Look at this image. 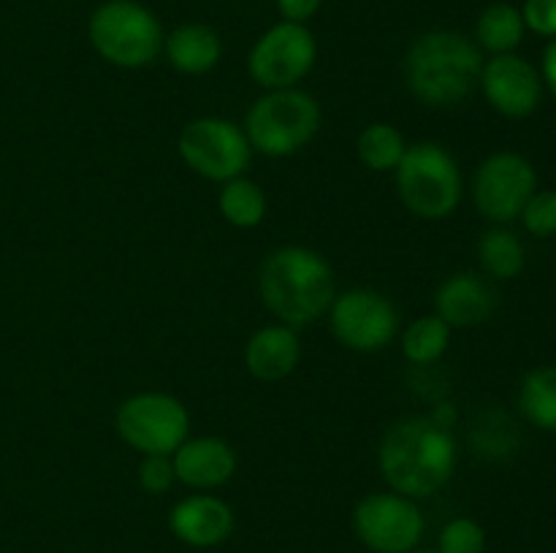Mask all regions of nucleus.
<instances>
[{"mask_svg": "<svg viewBox=\"0 0 556 553\" xmlns=\"http://www.w3.org/2000/svg\"><path fill=\"white\" fill-rule=\"evenodd\" d=\"M378 466L391 491L410 499L438 493L456 470V439L432 417H405L383 434Z\"/></svg>", "mask_w": 556, "mask_h": 553, "instance_id": "1", "label": "nucleus"}, {"mask_svg": "<svg viewBox=\"0 0 556 553\" xmlns=\"http://www.w3.org/2000/svg\"><path fill=\"white\" fill-rule=\"evenodd\" d=\"M258 293L277 320L299 329L329 312L337 296L334 271L315 249L286 244L261 260Z\"/></svg>", "mask_w": 556, "mask_h": 553, "instance_id": "2", "label": "nucleus"}, {"mask_svg": "<svg viewBox=\"0 0 556 553\" xmlns=\"http://www.w3.org/2000/svg\"><path fill=\"white\" fill-rule=\"evenodd\" d=\"M483 54L472 38L456 30H429L410 43L405 81L424 106L451 108L481 85Z\"/></svg>", "mask_w": 556, "mask_h": 553, "instance_id": "3", "label": "nucleus"}, {"mask_svg": "<svg viewBox=\"0 0 556 553\" xmlns=\"http://www.w3.org/2000/svg\"><path fill=\"white\" fill-rule=\"evenodd\" d=\"M396 173V193L407 211L421 220H445L462 201V171L445 146L438 141H418L407 146Z\"/></svg>", "mask_w": 556, "mask_h": 553, "instance_id": "4", "label": "nucleus"}, {"mask_svg": "<svg viewBox=\"0 0 556 553\" xmlns=\"http://www.w3.org/2000/svg\"><path fill=\"white\" fill-rule=\"evenodd\" d=\"M320 130V103L299 87L269 90L244 117L250 146L266 157H291Z\"/></svg>", "mask_w": 556, "mask_h": 553, "instance_id": "5", "label": "nucleus"}, {"mask_svg": "<svg viewBox=\"0 0 556 553\" xmlns=\"http://www.w3.org/2000/svg\"><path fill=\"white\" fill-rule=\"evenodd\" d=\"M92 49L117 68H144L163 52V27L139 0H106L87 25Z\"/></svg>", "mask_w": 556, "mask_h": 553, "instance_id": "6", "label": "nucleus"}, {"mask_svg": "<svg viewBox=\"0 0 556 553\" xmlns=\"http://www.w3.org/2000/svg\"><path fill=\"white\" fill-rule=\"evenodd\" d=\"M119 439L141 455H172L190 434V412L177 396L147 390L119 404L114 417Z\"/></svg>", "mask_w": 556, "mask_h": 553, "instance_id": "7", "label": "nucleus"}, {"mask_svg": "<svg viewBox=\"0 0 556 553\" xmlns=\"http://www.w3.org/2000/svg\"><path fill=\"white\" fill-rule=\"evenodd\" d=\"M177 150L190 171L220 184L242 177L253 157L244 130L226 117H199L188 123L179 133Z\"/></svg>", "mask_w": 556, "mask_h": 553, "instance_id": "8", "label": "nucleus"}, {"mask_svg": "<svg viewBox=\"0 0 556 553\" xmlns=\"http://www.w3.org/2000/svg\"><path fill=\"white\" fill-rule=\"evenodd\" d=\"M318 60V41L299 22H277L250 49L248 70L264 90L296 87Z\"/></svg>", "mask_w": 556, "mask_h": 553, "instance_id": "9", "label": "nucleus"}, {"mask_svg": "<svg viewBox=\"0 0 556 553\" xmlns=\"http://www.w3.org/2000/svg\"><path fill=\"white\" fill-rule=\"evenodd\" d=\"M424 513L402 493H369L353 507V531L372 553H410L424 537Z\"/></svg>", "mask_w": 556, "mask_h": 553, "instance_id": "10", "label": "nucleus"}, {"mask_svg": "<svg viewBox=\"0 0 556 553\" xmlns=\"http://www.w3.org/2000/svg\"><path fill=\"white\" fill-rule=\"evenodd\" d=\"M331 334L342 347L356 352H375L391 345L400 331V312L383 293L372 287H351L334 296L329 307Z\"/></svg>", "mask_w": 556, "mask_h": 553, "instance_id": "11", "label": "nucleus"}, {"mask_svg": "<svg viewBox=\"0 0 556 553\" xmlns=\"http://www.w3.org/2000/svg\"><path fill=\"white\" fill-rule=\"evenodd\" d=\"M538 190V173L525 155L494 152L472 177V201L486 220L505 226L514 222Z\"/></svg>", "mask_w": 556, "mask_h": 553, "instance_id": "12", "label": "nucleus"}, {"mask_svg": "<svg viewBox=\"0 0 556 553\" xmlns=\"http://www.w3.org/2000/svg\"><path fill=\"white\" fill-rule=\"evenodd\" d=\"M481 90L494 112L521 119L541 106L543 79L535 65L519 54H492V60L483 63Z\"/></svg>", "mask_w": 556, "mask_h": 553, "instance_id": "13", "label": "nucleus"}, {"mask_svg": "<svg viewBox=\"0 0 556 553\" xmlns=\"http://www.w3.org/2000/svg\"><path fill=\"white\" fill-rule=\"evenodd\" d=\"M231 504L223 502L212 493H193L188 499H179L168 513V529L179 542L190 548H217L233 535Z\"/></svg>", "mask_w": 556, "mask_h": 553, "instance_id": "14", "label": "nucleus"}, {"mask_svg": "<svg viewBox=\"0 0 556 553\" xmlns=\"http://www.w3.org/2000/svg\"><path fill=\"white\" fill-rule=\"evenodd\" d=\"M174 475L179 483L199 491L226 486L237 472V453L220 437H193L185 439L172 453Z\"/></svg>", "mask_w": 556, "mask_h": 553, "instance_id": "15", "label": "nucleus"}, {"mask_svg": "<svg viewBox=\"0 0 556 553\" xmlns=\"http://www.w3.org/2000/svg\"><path fill=\"white\" fill-rule=\"evenodd\" d=\"M497 307V293L492 291L483 276L472 271L451 274L434 293V309L438 318L445 320L451 329H472L492 318Z\"/></svg>", "mask_w": 556, "mask_h": 553, "instance_id": "16", "label": "nucleus"}, {"mask_svg": "<svg viewBox=\"0 0 556 553\" xmlns=\"http://www.w3.org/2000/svg\"><path fill=\"white\" fill-rule=\"evenodd\" d=\"M302 358L296 329L286 323H271L255 331L244 347V366L261 383L286 380Z\"/></svg>", "mask_w": 556, "mask_h": 553, "instance_id": "17", "label": "nucleus"}, {"mask_svg": "<svg viewBox=\"0 0 556 553\" xmlns=\"http://www.w3.org/2000/svg\"><path fill=\"white\" fill-rule=\"evenodd\" d=\"M168 65L185 76H204L220 63L223 41L204 22H185L163 38Z\"/></svg>", "mask_w": 556, "mask_h": 553, "instance_id": "18", "label": "nucleus"}, {"mask_svg": "<svg viewBox=\"0 0 556 553\" xmlns=\"http://www.w3.org/2000/svg\"><path fill=\"white\" fill-rule=\"evenodd\" d=\"M525 20L514 3H492L478 14L476 43L489 54H510L525 41Z\"/></svg>", "mask_w": 556, "mask_h": 553, "instance_id": "19", "label": "nucleus"}, {"mask_svg": "<svg viewBox=\"0 0 556 553\" xmlns=\"http://www.w3.org/2000/svg\"><path fill=\"white\" fill-rule=\"evenodd\" d=\"M478 260L483 271L494 280H514L527 263V253L521 239L508 228H492L478 242Z\"/></svg>", "mask_w": 556, "mask_h": 553, "instance_id": "20", "label": "nucleus"}, {"mask_svg": "<svg viewBox=\"0 0 556 553\" xmlns=\"http://www.w3.org/2000/svg\"><path fill=\"white\" fill-rule=\"evenodd\" d=\"M519 410L532 426L556 434V366H541L521 380Z\"/></svg>", "mask_w": 556, "mask_h": 553, "instance_id": "21", "label": "nucleus"}, {"mask_svg": "<svg viewBox=\"0 0 556 553\" xmlns=\"http://www.w3.org/2000/svg\"><path fill=\"white\" fill-rule=\"evenodd\" d=\"M217 209L233 228H255L266 217V195L253 179H228L217 195Z\"/></svg>", "mask_w": 556, "mask_h": 553, "instance_id": "22", "label": "nucleus"}, {"mask_svg": "<svg viewBox=\"0 0 556 553\" xmlns=\"http://www.w3.org/2000/svg\"><path fill=\"white\" fill-rule=\"evenodd\" d=\"M451 325L440 320L438 314H424L416 318L402 334V352L416 366H432L445 356L451 345Z\"/></svg>", "mask_w": 556, "mask_h": 553, "instance_id": "23", "label": "nucleus"}, {"mask_svg": "<svg viewBox=\"0 0 556 553\" xmlns=\"http://www.w3.org/2000/svg\"><path fill=\"white\" fill-rule=\"evenodd\" d=\"M407 144L405 136L389 123H372L358 133L356 139V155L369 171L383 173L394 171L400 160L405 157Z\"/></svg>", "mask_w": 556, "mask_h": 553, "instance_id": "24", "label": "nucleus"}, {"mask_svg": "<svg viewBox=\"0 0 556 553\" xmlns=\"http://www.w3.org/2000/svg\"><path fill=\"white\" fill-rule=\"evenodd\" d=\"M470 437L476 442L478 453L489 455V459H503L516 445L514 423L503 412H486V415L478 417V426L472 428Z\"/></svg>", "mask_w": 556, "mask_h": 553, "instance_id": "25", "label": "nucleus"}, {"mask_svg": "<svg viewBox=\"0 0 556 553\" xmlns=\"http://www.w3.org/2000/svg\"><path fill=\"white\" fill-rule=\"evenodd\" d=\"M438 553H483L486 531L472 518H454L443 526L438 537Z\"/></svg>", "mask_w": 556, "mask_h": 553, "instance_id": "26", "label": "nucleus"}, {"mask_svg": "<svg viewBox=\"0 0 556 553\" xmlns=\"http://www.w3.org/2000/svg\"><path fill=\"white\" fill-rule=\"evenodd\" d=\"M521 222L527 233L538 239H548L556 233V190H535L527 206L521 209Z\"/></svg>", "mask_w": 556, "mask_h": 553, "instance_id": "27", "label": "nucleus"}, {"mask_svg": "<svg viewBox=\"0 0 556 553\" xmlns=\"http://www.w3.org/2000/svg\"><path fill=\"white\" fill-rule=\"evenodd\" d=\"M177 475H174L172 455H144L139 464V486L152 497H161L174 486Z\"/></svg>", "mask_w": 556, "mask_h": 553, "instance_id": "28", "label": "nucleus"}, {"mask_svg": "<svg viewBox=\"0 0 556 553\" xmlns=\"http://www.w3.org/2000/svg\"><path fill=\"white\" fill-rule=\"evenodd\" d=\"M519 11L527 30L543 38H556V0H525Z\"/></svg>", "mask_w": 556, "mask_h": 553, "instance_id": "29", "label": "nucleus"}, {"mask_svg": "<svg viewBox=\"0 0 556 553\" xmlns=\"http://www.w3.org/2000/svg\"><path fill=\"white\" fill-rule=\"evenodd\" d=\"M275 3H277V11L282 14V20L304 25V22L313 20V16L318 14L324 0H275Z\"/></svg>", "mask_w": 556, "mask_h": 553, "instance_id": "30", "label": "nucleus"}, {"mask_svg": "<svg viewBox=\"0 0 556 553\" xmlns=\"http://www.w3.org/2000/svg\"><path fill=\"white\" fill-rule=\"evenodd\" d=\"M541 79L546 81L548 90L556 95V38L548 41V47L543 49V63H541Z\"/></svg>", "mask_w": 556, "mask_h": 553, "instance_id": "31", "label": "nucleus"}, {"mask_svg": "<svg viewBox=\"0 0 556 553\" xmlns=\"http://www.w3.org/2000/svg\"><path fill=\"white\" fill-rule=\"evenodd\" d=\"M429 417H432V421L438 423V426H443V428H451V426H454V421H456V412H454V407H451V404H445V401H443V404H438V407H434V410H432V415H429Z\"/></svg>", "mask_w": 556, "mask_h": 553, "instance_id": "32", "label": "nucleus"}, {"mask_svg": "<svg viewBox=\"0 0 556 553\" xmlns=\"http://www.w3.org/2000/svg\"><path fill=\"white\" fill-rule=\"evenodd\" d=\"M410 553H438V551H429V548H416V551H410Z\"/></svg>", "mask_w": 556, "mask_h": 553, "instance_id": "33", "label": "nucleus"}]
</instances>
